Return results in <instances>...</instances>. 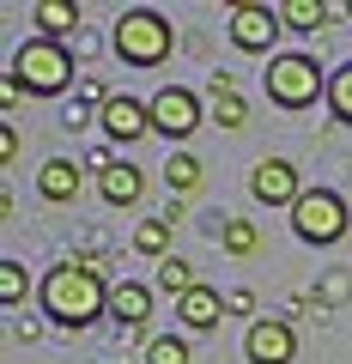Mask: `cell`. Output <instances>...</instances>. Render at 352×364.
<instances>
[{"label": "cell", "mask_w": 352, "mask_h": 364, "mask_svg": "<svg viewBox=\"0 0 352 364\" xmlns=\"http://www.w3.org/2000/svg\"><path fill=\"white\" fill-rule=\"evenodd\" d=\"M110 279L104 267H79V261H67V267H49L37 286V304L43 316H49L55 328H85L97 322V316H110Z\"/></svg>", "instance_id": "6da1fadb"}, {"label": "cell", "mask_w": 352, "mask_h": 364, "mask_svg": "<svg viewBox=\"0 0 352 364\" xmlns=\"http://www.w3.org/2000/svg\"><path fill=\"white\" fill-rule=\"evenodd\" d=\"M170 49H176V37H170V18L158 6H128L116 18V55L128 67H164Z\"/></svg>", "instance_id": "7a4b0ae2"}, {"label": "cell", "mask_w": 352, "mask_h": 364, "mask_svg": "<svg viewBox=\"0 0 352 364\" xmlns=\"http://www.w3.org/2000/svg\"><path fill=\"white\" fill-rule=\"evenodd\" d=\"M13 79L31 91V97H55V91L73 85V55L49 37H31L25 49L13 55Z\"/></svg>", "instance_id": "3957f363"}, {"label": "cell", "mask_w": 352, "mask_h": 364, "mask_svg": "<svg viewBox=\"0 0 352 364\" xmlns=\"http://www.w3.org/2000/svg\"><path fill=\"white\" fill-rule=\"evenodd\" d=\"M267 97L279 109H310L316 97H328V79L310 55H274L267 61Z\"/></svg>", "instance_id": "277c9868"}, {"label": "cell", "mask_w": 352, "mask_h": 364, "mask_svg": "<svg viewBox=\"0 0 352 364\" xmlns=\"http://www.w3.org/2000/svg\"><path fill=\"white\" fill-rule=\"evenodd\" d=\"M346 225H352V213H346V200L334 195V188H310V195L292 207V231L304 237V243H340L346 237Z\"/></svg>", "instance_id": "5b68a950"}, {"label": "cell", "mask_w": 352, "mask_h": 364, "mask_svg": "<svg viewBox=\"0 0 352 364\" xmlns=\"http://www.w3.org/2000/svg\"><path fill=\"white\" fill-rule=\"evenodd\" d=\"M249 195H255L261 207H298L310 188H304V176H298L292 158H261V164L249 170Z\"/></svg>", "instance_id": "8992f818"}, {"label": "cell", "mask_w": 352, "mask_h": 364, "mask_svg": "<svg viewBox=\"0 0 352 364\" xmlns=\"http://www.w3.org/2000/svg\"><path fill=\"white\" fill-rule=\"evenodd\" d=\"M243 352H249V364H292L298 358V328L286 316H261V322H249Z\"/></svg>", "instance_id": "52a82bcc"}, {"label": "cell", "mask_w": 352, "mask_h": 364, "mask_svg": "<svg viewBox=\"0 0 352 364\" xmlns=\"http://www.w3.org/2000/svg\"><path fill=\"white\" fill-rule=\"evenodd\" d=\"M201 122H207V109H201V97H195V91H183V85H164V91L152 97V128H158V134H170V140L195 134Z\"/></svg>", "instance_id": "ba28073f"}, {"label": "cell", "mask_w": 352, "mask_h": 364, "mask_svg": "<svg viewBox=\"0 0 352 364\" xmlns=\"http://www.w3.org/2000/svg\"><path fill=\"white\" fill-rule=\"evenodd\" d=\"M279 13L274 6H231V43L237 49H274Z\"/></svg>", "instance_id": "9c48e42d"}, {"label": "cell", "mask_w": 352, "mask_h": 364, "mask_svg": "<svg viewBox=\"0 0 352 364\" xmlns=\"http://www.w3.org/2000/svg\"><path fill=\"white\" fill-rule=\"evenodd\" d=\"M146 128H152V104H140V97H110V104H104V134L116 146L140 140Z\"/></svg>", "instance_id": "30bf717a"}, {"label": "cell", "mask_w": 352, "mask_h": 364, "mask_svg": "<svg viewBox=\"0 0 352 364\" xmlns=\"http://www.w3.org/2000/svg\"><path fill=\"white\" fill-rule=\"evenodd\" d=\"M79 188H85V176H79L73 158H43V170H37V195H43V200H55V207H73Z\"/></svg>", "instance_id": "8fae6325"}, {"label": "cell", "mask_w": 352, "mask_h": 364, "mask_svg": "<svg viewBox=\"0 0 352 364\" xmlns=\"http://www.w3.org/2000/svg\"><path fill=\"white\" fill-rule=\"evenodd\" d=\"M219 316H225V298H219L213 286H195L188 298H176V322H183L188 334H213Z\"/></svg>", "instance_id": "7c38bea8"}, {"label": "cell", "mask_w": 352, "mask_h": 364, "mask_svg": "<svg viewBox=\"0 0 352 364\" xmlns=\"http://www.w3.org/2000/svg\"><path fill=\"white\" fill-rule=\"evenodd\" d=\"M110 316H116L128 334H140L146 316H152V286H140V279H122V286L110 291Z\"/></svg>", "instance_id": "4fadbf2b"}, {"label": "cell", "mask_w": 352, "mask_h": 364, "mask_svg": "<svg viewBox=\"0 0 352 364\" xmlns=\"http://www.w3.org/2000/svg\"><path fill=\"white\" fill-rule=\"evenodd\" d=\"M140 188H146V170L128 164V158H116V164L97 176V195H104L110 207H134V200H140Z\"/></svg>", "instance_id": "5bb4252c"}, {"label": "cell", "mask_w": 352, "mask_h": 364, "mask_svg": "<svg viewBox=\"0 0 352 364\" xmlns=\"http://www.w3.org/2000/svg\"><path fill=\"white\" fill-rule=\"evenodd\" d=\"M31 18H37V31H43L49 43H61L67 31L79 25V6H73V0H37V6H31Z\"/></svg>", "instance_id": "9a60e30c"}, {"label": "cell", "mask_w": 352, "mask_h": 364, "mask_svg": "<svg viewBox=\"0 0 352 364\" xmlns=\"http://www.w3.org/2000/svg\"><path fill=\"white\" fill-rule=\"evenodd\" d=\"M328 18H334L328 0H292V6H279V25H292V31H322Z\"/></svg>", "instance_id": "2e32d148"}, {"label": "cell", "mask_w": 352, "mask_h": 364, "mask_svg": "<svg viewBox=\"0 0 352 364\" xmlns=\"http://www.w3.org/2000/svg\"><path fill=\"white\" fill-rule=\"evenodd\" d=\"M164 182H170V188H176V195H195V188H201V158L195 152H170V164H164Z\"/></svg>", "instance_id": "e0dca14e"}, {"label": "cell", "mask_w": 352, "mask_h": 364, "mask_svg": "<svg viewBox=\"0 0 352 364\" xmlns=\"http://www.w3.org/2000/svg\"><path fill=\"white\" fill-rule=\"evenodd\" d=\"M219 128H249V97L243 91H213V109H207Z\"/></svg>", "instance_id": "ac0fdd59"}, {"label": "cell", "mask_w": 352, "mask_h": 364, "mask_svg": "<svg viewBox=\"0 0 352 364\" xmlns=\"http://www.w3.org/2000/svg\"><path fill=\"white\" fill-rule=\"evenodd\" d=\"M158 286H164V291H176V298H188V291H195L201 279H195V267H188L183 255H170V261H158Z\"/></svg>", "instance_id": "d6986e66"}, {"label": "cell", "mask_w": 352, "mask_h": 364, "mask_svg": "<svg viewBox=\"0 0 352 364\" xmlns=\"http://www.w3.org/2000/svg\"><path fill=\"white\" fill-rule=\"evenodd\" d=\"M134 249H140V255L170 261V225H164V219H140V231H134Z\"/></svg>", "instance_id": "ffe728a7"}, {"label": "cell", "mask_w": 352, "mask_h": 364, "mask_svg": "<svg viewBox=\"0 0 352 364\" xmlns=\"http://www.w3.org/2000/svg\"><path fill=\"white\" fill-rule=\"evenodd\" d=\"M328 109H334V122H346V128H352V61L328 79Z\"/></svg>", "instance_id": "44dd1931"}, {"label": "cell", "mask_w": 352, "mask_h": 364, "mask_svg": "<svg viewBox=\"0 0 352 364\" xmlns=\"http://www.w3.org/2000/svg\"><path fill=\"white\" fill-rule=\"evenodd\" d=\"M146 364H188V340H183V334L146 340Z\"/></svg>", "instance_id": "7402d4cb"}, {"label": "cell", "mask_w": 352, "mask_h": 364, "mask_svg": "<svg viewBox=\"0 0 352 364\" xmlns=\"http://www.w3.org/2000/svg\"><path fill=\"white\" fill-rule=\"evenodd\" d=\"M25 291H31L25 267H18V261H0V304H6V310H18V304H25Z\"/></svg>", "instance_id": "603a6c76"}, {"label": "cell", "mask_w": 352, "mask_h": 364, "mask_svg": "<svg viewBox=\"0 0 352 364\" xmlns=\"http://www.w3.org/2000/svg\"><path fill=\"white\" fill-rule=\"evenodd\" d=\"M225 249H231V255H255V249H261V231H255L249 219H231V225H225Z\"/></svg>", "instance_id": "cb8c5ba5"}, {"label": "cell", "mask_w": 352, "mask_h": 364, "mask_svg": "<svg viewBox=\"0 0 352 364\" xmlns=\"http://www.w3.org/2000/svg\"><path fill=\"white\" fill-rule=\"evenodd\" d=\"M316 298H322V304H346V298H352V273H322Z\"/></svg>", "instance_id": "d4e9b609"}, {"label": "cell", "mask_w": 352, "mask_h": 364, "mask_svg": "<svg viewBox=\"0 0 352 364\" xmlns=\"http://www.w3.org/2000/svg\"><path fill=\"white\" fill-rule=\"evenodd\" d=\"M13 158H18V128L0 122V164H13Z\"/></svg>", "instance_id": "484cf974"}, {"label": "cell", "mask_w": 352, "mask_h": 364, "mask_svg": "<svg viewBox=\"0 0 352 364\" xmlns=\"http://www.w3.org/2000/svg\"><path fill=\"white\" fill-rule=\"evenodd\" d=\"M85 122H92V109H85V97H79V104L67 109V122H61V128H67V134H79V128H85Z\"/></svg>", "instance_id": "4316f807"}, {"label": "cell", "mask_w": 352, "mask_h": 364, "mask_svg": "<svg viewBox=\"0 0 352 364\" xmlns=\"http://www.w3.org/2000/svg\"><path fill=\"white\" fill-rule=\"evenodd\" d=\"M225 310H231V316H249V310H255V291H231V298H225Z\"/></svg>", "instance_id": "83f0119b"}, {"label": "cell", "mask_w": 352, "mask_h": 364, "mask_svg": "<svg viewBox=\"0 0 352 364\" xmlns=\"http://www.w3.org/2000/svg\"><path fill=\"white\" fill-rule=\"evenodd\" d=\"M18 97H25V85H18V79H0V109H13Z\"/></svg>", "instance_id": "f1b7e54d"}, {"label": "cell", "mask_w": 352, "mask_h": 364, "mask_svg": "<svg viewBox=\"0 0 352 364\" xmlns=\"http://www.w3.org/2000/svg\"><path fill=\"white\" fill-rule=\"evenodd\" d=\"M188 219V200L183 195H170V207H164V225H183Z\"/></svg>", "instance_id": "f546056e"}, {"label": "cell", "mask_w": 352, "mask_h": 364, "mask_svg": "<svg viewBox=\"0 0 352 364\" xmlns=\"http://www.w3.org/2000/svg\"><path fill=\"white\" fill-rule=\"evenodd\" d=\"M340 13H346V18H352V0H346V6H340Z\"/></svg>", "instance_id": "4dcf8cb0"}]
</instances>
